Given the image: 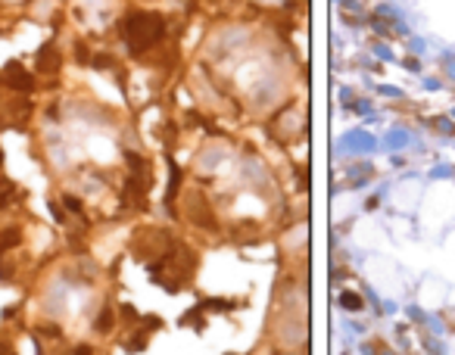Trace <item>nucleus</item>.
Segmentation results:
<instances>
[{
    "mask_svg": "<svg viewBox=\"0 0 455 355\" xmlns=\"http://www.w3.org/2000/svg\"><path fill=\"white\" fill-rule=\"evenodd\" d=\"M19 240H22V234L16 231V227H10V231H0V252H6V249L19 246Z\"/></svg>",
    "mask_w": 455,
    "mask_h": 355,
    "instance_id": "obj_3",
    "label": "nucleus"
},
{
    "mask_svg": "<svg viewBox=\"0 0 455 355\" xmlns=\"http://www.w3.org/2000/svg\"><path fill=\"white\" fill-rule=\"evenodd\" d=\"M0 355H3V343H0Z\"/></svg>",
    "mask_w": 455,
    "mask_h": 355,
    "instance_id": "obj_8",
    "label": "nucleus"
},
{
    "mask_svg": "<svg viewBox=\"0 0 455 355\" xmlns=\"http://www.w3.org/2000/svg\"><path fill=\"white\" fill-rule=\"evenodd\" d=\"M41 333H47V336H56L60 331H56V324H41Z\"/></svg>",
    "mask_w": 455,
    "mask_h": 355,
    "instance_id": "obj_4",
    "label": "nucleus"
},
{
    "mask_svg": "<svg viewBox=\"0 0 455 355\" xmlns=\"http://www.w3.org/2000/svg\"><path fill=\"white\" fill-rule=\"evenodd\" d=\"M3 75H6V84H10V88H16V90H31V88H35L31 75L25 72L19 63H10V66L3 69Z\"/></svg>",
    "mask_w": 455,
    "mask_h": 355,
    "instance_id": "obj_1",
    "label": "nucleus"
},
{
    "mask_svg": "<svg viewBox=\"0 0 455 355\" xmlns=\"http://www.w3.org/2000/svg\"><path fill=\"white\" fill-rule=\"evenodd\" d=\"M56 66H60V56H56V50H53V47H44V50H41V56H38V69H41V72H47V69L53 72Z\"/></svg>",
    "mask_w": 455,
    "mask_h": 355,
    "instance_id": "obj_2",
    "label": "nucleus"
},
{
    "mask_svg": "<svg viewBox=\"0 0 455 355\" xmlns=\"http://www.w3.org/2000/svg\"><path fill=\"white\" fill-rule=\"evenodd\" d=\"M75 355H91V349H88V346H78V349H75Z\"/></svg>",
    "mask_w": 455,
    "mask_h": 355,
    "instance_id": "obj_5",
    "label": "nucleus"
},
{
    "mask_svg": "<svg viewBox=\"0 0 455 355\" xmlns=\"http://www.w3.org/2000/svg\"><path fill=\"white\" fill-rule=\"evenodd\" d=\"M3 206H6V193H0V209H3Z\"/></svg>",
    "mask_w": 455,
    "mask_h": 355,
    "instance_id": "obj_6",
    "label": "nucleus"
},
{
    "mask_svg": "<svg viewBox=\"0 0 455 355\" xmlns=\"http://www.w3.org/2000/svg\"><path fill=\"white\" fill-rule=\"evenodd\" d=\"M0 165H3V150H0Z\"/></svg>",
    "mask_w": 455,
    "mask_h": 355,
    "instance_id": "obj_7",
    "label": "nucleus"
}]
</instances>
